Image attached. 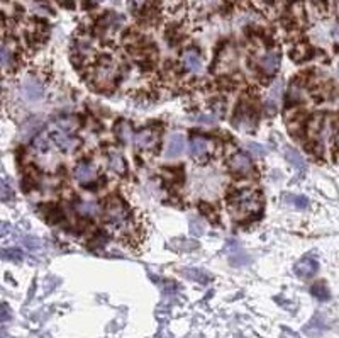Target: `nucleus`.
<instances>
[{"label": "nucleus", "instance_id": "obj_1", "mask_svg": "<svg viewBox=\"0 0 339 338\" xmlns=\"http://www.w3.org/2000/svg\"><path fill=\"white\" fill-rule=\"evenodd\" d=\"M231 212L236 217H246L260 209V194L254 189H239L229 195L227 201Z\"/></svg>", "mask_w": 339, "mask_h": 338}, {"label": "nucleus", "instance_id": "obj_2", "mask_svg": "<svg viewBox=\"0 0 339 338\" xmlns=\"http://www.w3.org/2000/svg\"><path fill=\"white\" fill-rule=\"evenodd\" d=\"M107 223L114 230H124L129 224V212L122 202L115 201L107 207Z\"/></svg>", "mask_w": 339, "mask_h": 338}, {"label": "nucleus", "instance_id": "obj_3", "mask_svg": "<svg viewBox=\"0 0 339 338\" xmlns=\"http://www.w3.org/2000/svg\"><path fill=\"white\" fill-rule=\"evenodd\" d=\"M21 95L26 102H38L43 99L44 88L36 78H26L21 85Z\"/></svg>", "mask_w": 339, "mask_h": 338}, {"label": "nucleus", "instance_id": "obj_4", "mask_svg": "<svg viewBox=\"0 0 339 338\" xmlns=\"http://www.w3.org/2000/svg\"><path fill=\"white\" fill-rule=\"evenodd\" d=\"M51 140L58 148H60L61 151H66V153L73 151L78 146V140L71 136L70 131L65 130V128L63 130H56L55 133H51Z\"/></svg>", "mask_w": 339, "mask_h": 338}, {"label": "nucleus", "instance_id": "obj_5", "mask_svg": "<svg viewBox=\"0 0 339 338\" xmlns=\"http://www.w3.org/2000/svg\"><path fill=\"white\" fill-rule=\"evenodd\" d=\"M317 270H319V262L310 255L300 259L295 264V267H293V272H295L300 279H310Z\"/></svg>", "mask_w": 339, "mask_h": 338}, {"label": "nucleus", "instance_id": "obj_6", "mask_svg": "<svg viewBox=\"0 0 339 338\" xmlns=\"http://www.w3.org/2000/svg\"><path fill=\"white\" fill-rule=\"evenodd\" d=\"M182 63L189 72L195 73V75H200L204 72V63H202V58L195 50H187L184 53V56H182Z\"/></svg>", "mask_w": 339, "mask_h": 338}, {"label": "nucleus", "instance_id": "obj_7", "mask_svg": "<svg viewBox=\"0 0 339 338\" xmlns=\"http://www.w3.org/2000/svg\"><path fill=\"white\" fill-rule=\"evenodd\" d=\"M184 151H185V138L184 136L175 133V135H172L168 138L164 157L166 158H177V157H180Z\"/></svg>", "mask_w": 339, "mask_h": 338}, {"label": "nucleus", "instance_id": "obj_8", "mask_svg": "<svg viewBox=\"0 0 339 338\" xmlns=\"http://www.w3.org/2000/svg\"><path fill=\"white\" fill-rule=\"evenodd\" d=\"M231 168L238 173H243V175H248L253 170V163L244 153H236L233 158H231Z\"/></svg>", "mask_w": 339, "mask_h": 338}, {"label": "nucleus", "instance_id": "obj_9", "mask_svg": "<svg viewBox=\"0 0 339 338\" xmlns=\"http://www.w3.org/2000/svg\"><path fill=\"white\" fill-rule=\"evenodd\" d=\"M75 179H77L80 184H88V182H92L95 179V167L92 165V163H80L75 168Z\"/></svg>", "mask_w": 339, "mask_h": 338}, {"label": "nucleus", "instance_id": "obj_10", "mask_svg": "<svg viewBox=\"0 0 339 338\" xmlns=\"http://www.w3.org/2000/svg\"><path fill=\"white\" fill-rule=\"evenodd\" d=\"M209 151V143L207 140L202 136H194L190 140V155L194 158H202L207 155Z\"/></svg>", "mask_w": 339, "mask_h": 338}, {"label": "nucleus", "instance_id": "obj_11", "mask_svg": "<svg viewBox=\"0 0 339 338\" xmlns=\"http://www.w3.org/2000/svg\"><path fill=\"white\" fill-rule=\"evenodd\" d=\"M260 65H261V68L265 70L266 73H270V75L275 73L276 70H278V66H280V55L276 51H268L265 56L261 58Z\"/></svg>", "mask_w": 339, "mask_h": 338}, {"label": "nucleus", "instance_id": "obj_12", "mask_svg": "<svg viewBox=\"0 0 339 338\" xmlns=\"http://www.w3.org/2000/svg\"><path fill=\"white\" fill-rule=\"evenodd\" d=\"M283 155H285V158H287V162L290 163V165H293L297 170H300V172L305 170V160L302 158V155L298 153L295 148H290V146H287V148L283 150Z\"/></svg>", "mask_w": 339, "mask_h": 338}, {"label": "nucleus", "instance_id": "obj_13", "mask_svg": "<svg viewBox=\"0 0 339 338\" xmlns=\"http://www.w3.org/2000/svg\"><path fill=\"white\" fill-rule=\"evenodd\" d=\"M97 80L102 85H107V83L112 82L114 78V66L109 63V61H104L102 65L97 66Z\"/></svg>", "mask_w": 339, "mask_h": 338}, {"label": "nucleus", "instance_id": "obj_14", "mask_svg": "<svg viewBox=\"0 0 339 338\" xmlns=\"http://www.w3.org/2000/svg\"><path fill=\"white\" fill-rule=\"evenodd\" d=\"M134 141L136 145L139 146V148H153L156 145V135L153 131L149 130H144V131H139L137 135L134 136Z\"/></svg>", "mask_w": 339, "mask_h": 338}, {"label": "nucleus", "instance_id": "obj_15", "mask_svg": "<svg viewBox=\"0 0 339 338\" xmlns=\"http://www.w3.org/2000/svg\"><path fill=\"white\" fill-rule=\"evenodd\" d=\"M233 248L234 250H231V253H229V262L233 265H236V267H243V265H246V264H249L251 262V259H249V255L244 250H241V248L238 247V245H233Z\"/></svg>", "mask_w": 339, "mask_h": 338}, {"label": "nucleus", "instance_id": "obj_16", "mask_svg": "<svg viewBox=\"0 0 339 338\" xmlns=\"http://www.w3.org/2000/svg\"><path fill=\"white\" fill-rule=\"evenodd\" d=\"M282 90H283V80H276V82L271 85L270 88V95H268V105L271 104L275 109V105L278 104L280 97H282Z\"/></svg>", "mask_w": 339, "mask_h": 338}, {"label": "nucleus", "instance_id": "obj_17", "mask_svg": "<svg viewBox=\"0 0 339 338\" xmlns=\"http://www.w3.org/2000/svg\"><path fill=\"white\" fill-rule=\"evenodd\" d=\"M77 211L83 216H95L99 207L93 201H78L77 202Z\"/></svg>", "mask_w": 339, "mask_h": 338}, {"label": "nucleus", "instance_id": "obj_18", "mask_svg": "<svg viewBox=\"0 0 339 338\" xmlns=\"http://www.w3.org/2000/svg\"><path fill=\"white\" fill-rule=\"evenodd\" d=\"M109 167L112 168V170H114L115 173H124V172H126V163H124L122 155H119V153H110Z\"/></svg>", "mask_w": 339, "mask_h": 338}, {"label": "nucleus", "instance_id": "obj_19", "mask_svg": "<svg viewBox=\"0 0 339 338\" xmlns=\"http://www.w3.org/2000/svg\"><path fill=\"white\" fill-rule=\"evenodd\" d=\"M285 197H287V202H290L293 207H297V209H307V207H309V199H307L305 195H292V194H287Z\"/></svg>", "mask_w": 339, "mask_h": 338}, {"label": "nucleus", "instance_id": "obj_20", "mask_svg": "<svg viewBox=\"0 0 339 338\" xmlns=\"http://www.w3.org/2000/svg\"><path fill=\"white\" fill-rule=\"evenodd\" d=\"M184 275H187V277L194 279V281L197 282H207L209 281V275L202 272V270L199 269H189V270H184Z\"/></svg>", "mask_w": 339, "mask_h": 338}, {"label": "nucleus", "instance_id": "obj_21", "mask_svg": "<svg viewBox=\"0 0 339 338\" xmlns=\"http://www.w3.org/2000/svg\"><path fill=\"white\" fill-rule=\"evenodd\" d=\"M190 233L195 235V237H200V235L205 233V226L202 223V219H199V217H192L190 219Z\"/></svg>", "mask_w": 339, "mask_h": 338}, {"label": "nucleus", "instance_id": "obj_22", "mask_svg": "<svg viewBox=\"0 0 339 338\" xmlns=\"http://www.w3.org/2000/svg\"><path fill=\"white\" fill-rule=\"evenodd\" d=\"M12 60H14V53H12L11 46H9L7 43H4L2 44V66L4 68H7V66L12 63Z\"/></svg>", "mask_w": 339, "mask_h": 338}, {"label": "nucleus", "instance_id": "obj_23", "mask_svg": "<svg viewBox=\"0 0 339 338\" xmlns=\"http://www.w3.org/2000/svg\"><path fill=\"white\" fill-rule=\"evenodd\" d=\"M312 294L315 297H319V299H329V292L327 289H325L324 282H317L312 286Z\"/></svg>", "mask_w": 339, "mask_h": 338}, {"label": "nucleus", "instance_id": "obj_24", "mask_svg": "<svg viewBox=\"0 0 339 338\" xmlns=\"http://www.w3.org/2000/svg\"><path fill=\"white\" fill-rule=\"evenodd\" d=\"M248 150L251 151L253 157L256 158H263L266 155V148L260 143H254V141H251V143H248Z\"/></svg>", "mask_w": 339, "mask_h": 338}, {"label": "nucleus", "instance_id": "obj_25", "mask_svg": "<svg viewBox=\"0 0 339 338\" xmlns=\"http://www.w3.org/2000/svg\"><path fill=\"white\" fill-rule=\"evenodd\" d=\"M12 195H14V190H12V187L9 185V180L4 177V180H2V197H4V201H9Z\"/></svg>", "mask_w": 339, "mask_h": 338}, {"label": "nucleus", "instance_id": "obj_26", "mask_svg": "<svg viewBox=\"0 0 339 338\" xmlns=\"http://www.w3.org/2000/svg\"><path fill=\"white\" fill-rule=\"evenodd\" d=\"M4 259L19 262L22 259V253H21V250H16V248L14 250H4Z\"/></svg>", "mask_w": 339, "mask_h": 338}, {"label": "nucleus", "instance_id": "obj_27", "mask_svg": "<svg viewBox=\"0 0 339 338\" xmlns=\"http://www.w3.org/2000/svg\"><path fill=\"white\" fill-rule=\"evenodd\" d=\"M24 245L29 248V250H38L41 247V242L38 238H24Z\"/></svg>", "mask_w": 339, "mask_h": 338}, {"label": "nucleus", "instance_id": "obj_28", "mask_svg": "<svg viewBox=\"0 0 339 338\" xmlns=\"http://www.w3.org/2000/svg\"><path fill=\"white\" fill-rule=\"evenodd\" d=\"M197 121L202 124H214L217 121V118H214V116H199Z\"/></svg>", "mask_w": 339, "mask_h": 338}, {"label": "nucleus", "instance_id": "obj_29", "mask_svg": "<svg viewBox=\"0 0 339 338\" xmlns=\"http://www.w3.org/2000/svg\"><path fill=\"white\" fill-rule=\"evenodd\" d=\"M131 4H132V9H134V11H141L142 7H146L148 0H131Z\"/></svg>", "mask_w": 339, "mask_h": 338}, {"label": "nucleus", "instance_id": "obj_30", "mask_svg": "<svg viewBox=\"0 0 339 338\" xmlns=\"http://www.w3.org/2000/svg\"><path fill=\"white\" fill-rule=\"evenodd\" d=\"M119 136L122 138L124 141H129V138H131V130H129L126 124H124V131H122V133L119 131Z\"/></svg>", "mask_w": 339, "mask_h": 338}, {"label": "nucleus", "instance_id": "obj_31", "mask_svg": "<svg viewBox=\"0 0 339 338\" xmlns=\"http://www.w3.org/2000/svg\"><path fill=\"white\" fill-rule=\"evenodd\" d=\"M93 2H100V0H93Z\"/></svg>", "mask_w": 339, "mask_h": 338}, {"label": "nucleus", "instance_id": "obj_32", "mask_svg": "<svg viewBox=\"0 0 339 338\" xmlns=\"http://www.w3.org/2000/svg\"><path fill=\"white\" fill-rule=\"evenodd\" d=\"M114 2H119V0H114Z\"/></svg>", "mask_w": 339, "mask_h": 338}]
</instances>
